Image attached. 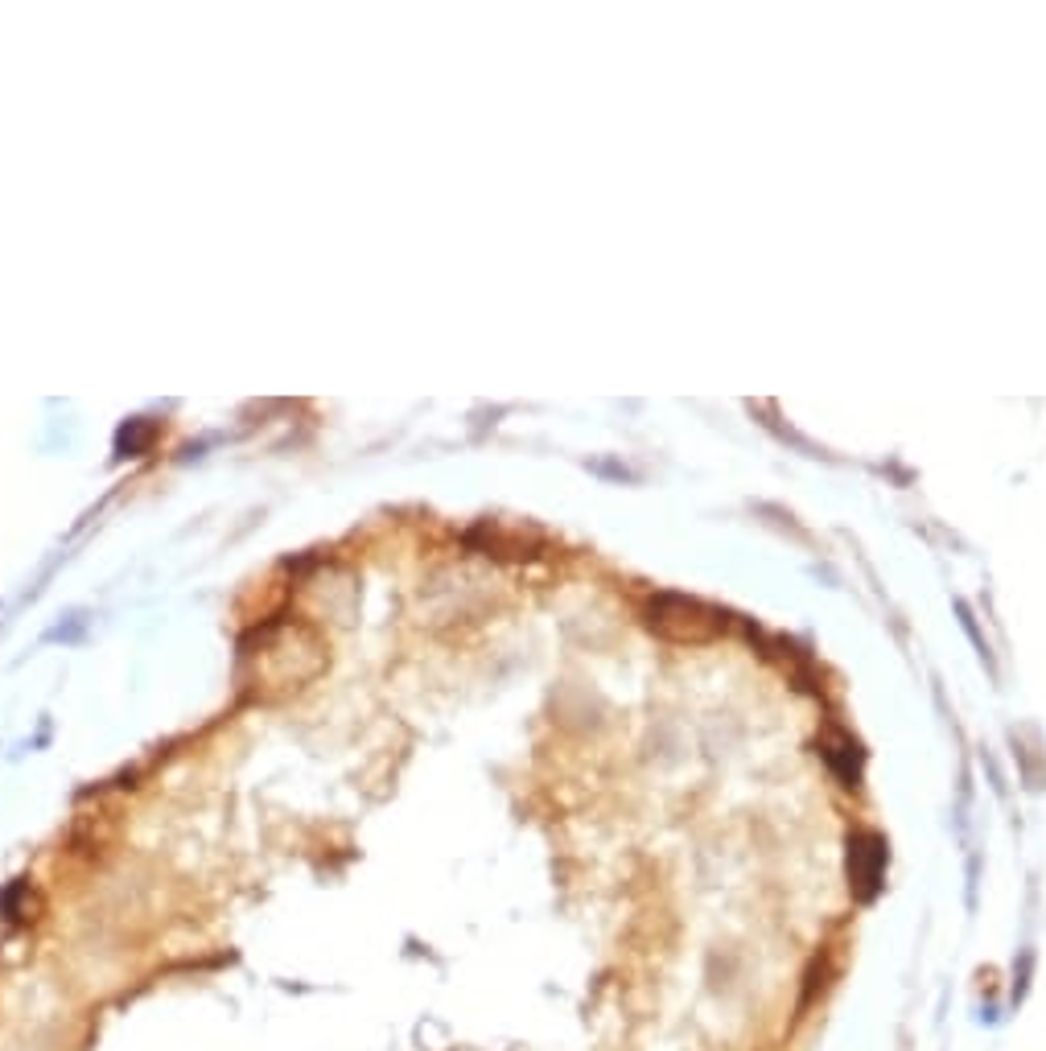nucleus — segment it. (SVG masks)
Instances as JSON below:
<instances>
[{
	"label": "nucleus",
	"mask_w": 1046,
	"mask_h": 1051,
	"mask_svg": "<svg viewBox=\"0 0 1046 1051\" xmlns=\"http://www.w3.org/2000/svg\"><path fill=\"white\" fill-rule=\"evenodd\" d=\"M853 858H861V871L853 874V883L861 887V895H873L878 887V862H882V841L878 838H857L853 841Z\"/></svg>",
	"instance_id": "nucleus-1"
}]
</instances>
